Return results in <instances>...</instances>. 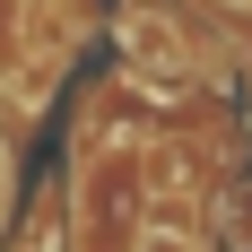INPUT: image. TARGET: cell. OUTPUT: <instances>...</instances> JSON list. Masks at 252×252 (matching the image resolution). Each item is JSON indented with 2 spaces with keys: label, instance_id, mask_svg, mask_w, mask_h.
Instances as JSON below:
<instances>
[{
  "label": "cell",
  "instance_id": "obj_2",
  "mask_svg": "<svg viewBox=\"0 0 252 252\" xmlns=\"http://www.w3.org/2000/svg\"><path fill=\"white\" fill-rule=\"evenodd\" d=\"M139 252H200V244H191L183 226H157V235H139Z\"/></svg>",
  "mask_w": 252,
  "mask_h": 252
},
{
  "label": "cell",
  "instance_id": "obj_1",
  "mask_svg": "<svg viewBox=\"0 0 252 252\" xmlns=\"http://www.w3.org/2000/svg\"><path fill=\"white\" fill-rule=\"evenodd\" d=\"M218 226H226V235H235V244H252V183H244V191H235V200H226V209H218Z\"/></svg>",
  "mask_w": 252,
  "mask_h": 252
}]
</instances>
